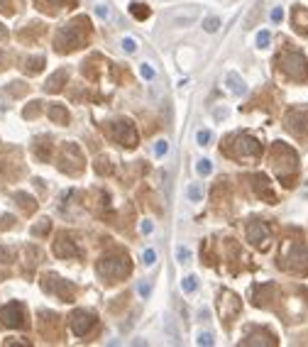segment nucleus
<instances>
[{"label":"nucleus","instance_id":"f704fd0d","mask_svg":"<svg viewBox=\"0 0 308 347\" xmlns=\"http://www.w3.org/2000/svg\"><path fill=\"white\" fill-rule=\"evenodd\" d=\"M140 74H142V79H147V81H152V79H154V71H152V66H149V64H142Z\"/></svg>","mask_w":308,"mask_h":347},{"label":"nucleus","instance_id":"473e14b6","mask_svg":"<svg viewBox=\"0 0 308 347\" xmlns=\"http://www.w3.org/2000/svg\"><path fill=\"white\" fill-rule=\"evenodd\" d=\"M269 39H272V34H269L267 29H264V32H259V34H257V47H267V44H269Z\"/></svg>","mask_w":308,"mask_h":347},{"label":"nucleus","instance_id":"6ab92c4d","mask_svg":"<svg viewBox=\"0 0 308 347\" xmlns=\"http://www.w3.org/2000/svg\"><path fill=\"white\" fill-rule=\"evenodd\" d=\"M294 25L301 34H308V10H304V7L294 10Z\"/></svg>","mask_w":308,"mask_h":347},{"label":"nucleus","instance_id":"de8ad7c7","mask_svg":"<svg viewBox=\"0 0 308 347\" xmlns=\"http://www.w3.org/2000/svg\"><path fill=\"white\" fill-rule=\"evenodd\" d=\"M5 37H7V32H5V29H2V25H0V39H5Z\"/></svg>","mask_w":308,"mask_h":347},{"label":"nucleus","instance_id":"9d476101","mask_svg":"<svg viewBox=\"0 0 308 347\" xmlns=\"http://www.w3.org/2000/svg\"><path fill=\"white\" fill-rule=\"evenodd\" d=\"M42 316L47 318V323L42 320L39 323V330H42V335L47 338V340H61V330H59V316H54V313H49V311H42Z\"/></svg>","mask_w":308,"mask_h":347},{"label":"nucleus","instance_id":"aec40b11","mask_svg":"<svg viewBox=\"0 0 308 347\" xmlns=\"http://www.w3.org/2000/svg\"><path fill=\"white\" fill-rule=\"evenodd\" d=\"M37 5H39V10H44L47 15H56L59 10H61V5L64 2H71V0H34Z\"/></svg>","mask_w":308,"mask_h":347},{"label":"nucleus","instance_id":"ea45409f","mask_svg":"<svg viewBox=\"0 0 308 347\" xmlns=\"http://www.w3.org/2000/svg\"><path fill=\"white\" fill-rule=\"evenodd\" d=\"M198 345H213V338L208 333H203V335H198Z\"/></svg>","mask_w":308,"mask_h":347},{"label":"nucleus","instance_id":"393cba45","mask_svg":"<svg viewBox=\"0 0 308 347\" xmlns=\"http://www.w3.org/2000/svg\"><path fill=\"white\" fill-rule=\"evenodd\" d=\"M15 201H20V205H22V210H25V213H32V210L37 208V201H34L32 196H27V193H17V196H15Z\"/></svg>","mask_w":308,"mask_h":347},{"label":"nucleus","instance_id":"9b49d317","mask_svg":"<svg viewBox=\"0 0 308 347\" xmlns=\"http://www.w3.org/2000/svg\"><path fill=\"white\" fill-rule=\"evenodd\" d=\"M220 298H223V301H220V318L227 323L232 316L240 313V298H237L235 293H230V291H223Z\"/></svg>","mask_w":308,"mask_h":347},{"label":"nucleus","instance_id":"2eb2a0df","mask_svg":"<svg viewBox=\"0 0 308 347\" xmlns=\"http://www.w3.org/2000/svg\"><path fill=\"white\" fill-rule=\"evenodd\" d=\"M225 86H227V90H232L235 95H245V93H247V86H245V81L240 79L237 71H227V76H225Z\"/></svg>","mask_w":308,"mask_h":347},{"label":"nucleus","instance_id":"37998d69","mask_svg":"<svg viewBox=\"0 0 308 347\" xmlns=\"http://www.w3.org/2000/svg\"><path fill=\"white\" fill-rule=\"evenodd\" d=\"M198 142H201V145H208V142H210V132H205V130L198 132Z\"/></svg>","mask_w":308,"mask_h":347},{"label":"nucleus","instance_id":"c756f323","mask_svg":"<svg viewBox=\"0 0 308 347\" xmlns=\"http://www.w3.org/2000/svg\"><path fill=\"white\" fill-rule=\"evenodd\" d=\"M181 286H184V291H186V293H194V291L198 289V279H196V276H186Z\"/></svg>","mask_w":308,"mask_h":347},{"label":"nucleus","instance_id":"f8f14e48","mask_svg":"<svg viewBox=\"0 0 308 347\" xmlns=\"http://www.w3.org/2000/svg\"><path fill=\"white\" fill-rule=\"evenodd\" d=\"M247 237L252 240L259 250H264L267 242H269V228H267L264 223H259V220H252V223L247 225Z\"/></svg>","mask_w":308,"mask_h":347},{"label":"nucleus","instance_id":"cd10ccee","mask_svg":"<svg viewBox=\"0 0 308 347\" xmlns=\"http://www.w3.org/2000/svg\"><path fill=\"white\" fill-rule=\"evenodd\" d=\"M49 230H52V223L44 218V220H39V225H34V228H32V235H37V237H44V235H47Z\"/></svg>","mask_w":308,"mask_h":347},{"label":"nucleus","instance_id":"dca6fc26","mask_svg":"<svg viewBox=\"0 0 308 347\" xmlns=\"http://www.w3.org/2000/svg\"><path fill=\"white\" fill-rule=\"evenodd\" d=\"M66 79H69V69H59L54 76L47 81L44 90H47V93H56V90H61V88H64V84H66Z\"/></svg>","mask_w":308,"mask_h":347},{"label":"nucleus","instance_id":"a878e982","mask_svg":"<svg viewBox=\"0 0 308 347\" xmlns=\"http://www.w3.org/2000/svg\"><path fill=\"white\" fill-rule=\"evenodd\" d=\"M203 29H205V32H210V34H213V32H218V29H220V17L208 15V17L203 20Z\"/></svg>","mask_w":308,"mask_h":347},{"label":"nucleus","instance_id":"bb28decb","mask_svg":"<svg viewBox=\"0 0 308 347\" xmlns=\"http://www.w3.org/2000/svg\"><path fill=\"white\" fill-rule=\"evenodd\" d=\"M44 69V59L37 57V59H29L27 66H25V74H39Z\"/></svg>","mask_w":308,"mask_h":347},{"label":"nucleus","instance_id":"f257e3e1","mask_svg":"<svg viewBox=\"0 0 308 347\" xmlns=\"http://www.w3.org/2000/svg\"><path fill=\"white\" fill-rule=\"evenodd\" d=\"M88 34H91V27H88V20L86 17H79L69 25L56 32V39H54V49L59 54H69L74 49H81L88 44Z\"/></svg>","mask_w":308,"mask_h":347},{"label":"nucleus","instance_id":"39448f33","mask_svg":"<svg viewBox=\"0 0 308 347\" xmlns=\"http://www.w3.org/2000/svg\"><path fill=\"white\" fill-rule=\"evenodd\" d=\"M279 66L284 69L286 76H291L294 81H306L308 79V69H306V59L299 52H284L279 57Z\"/></svg>","mask_w":308,"mask_h":347},{"label":"nucleus","instance_id":"4be33fe9","mask_svg":"<svg viewBox=\"0 0 308 347\" xmlns=\"http://www.w3.org/2000/svg\"><path fill=\"white\" fill-rule=\"evenodd\" d=\"M93 167H96V174H101V176H110V174L115 172V167L110 164V159H108V157H98Z\"/></svg>","mask_w":308,"mask_h":347},{"label":"nucleus","instance_id":"a211bd4d","mask_svg":"<svg viewBox=\"0 0 308 347\" xmlns=\"http://www.w3.org/2000/svg\"><path fill=\"white\" fill-rule=\"evenodd\" d=\"M227 201H230L227 186H225V183H218V186L213 188V203H215V208H218V210H223Z\"/></svg>","mask_w":308,"mask_h":347},{"label":"nucleus","instance_id":"ddd939ff","mask_svg":"<svg viewBox=\"0 0 308 347\" xmlns=\"http://www.w3.org/2000/svg\"><path fill=\"white\" fill-rule=\"evenodd\" d=\"M54 255L56 257H76V242H71V237L66 232H61L54 242Z\"/></svg>","mask_w":308,"mask_h":347},{"label":"nucleus","instance_id":"58836bf2","mask_svg":"<svg viewBox=\"0 0 308 347\" xmlns=\"http://www.w3.org/2000/svg\"><path fill=\"white\" fill-rule=\"evenodd\" d=\"M176 257H179V261L184 264V261L189 260V250H186V247H176Z\"/></svg>","mask_w":308,"mask_h":347},{"label":"nucleus","instance_id":"2f4dec72","mask_svg":"<svg viewBox=\"0 0 308 347\" xmlns=\"http://www.w3.org/2000/svg\"><path fill=\"white\" fill-rule=\"evenodd\" d=\"M122 49H125L127 54H132V52L137 49V42H135L132 37H125V39H122Z\"/></svg>","mask_w":308,"mask_h":347},{"label":"nucleus","instance_id":"0eeeda50","mask_svg":"<svg viewBox=\"0 0 308 347\" xmlns=\"http://www.w3.org/2000/svg\"><path fill=\"white\" fill-rule=\"evenodd\" d=\"M69 320H71V330H74L79 338H84V335H88V333L96 328L98 316L91 313V311H86V308H76V311L69 316Z\"/></svg>","mask_w":308,"mask_h":347},{"label":"nucleus","instance_id":"c03bdc74","mask_svg":"<svg viewBox=\"0 0 308 347\" xmlns=\"http://www.w3.org/2000/svg\"><path fill=\"white\" fill-rule=\"evenodd\" d=\"M281 17H284V12H281V7H277V10L272 12V20H274V22H279Z\"/></svg>","mask_w":308,"mask_h":347},{"label":"nucleus","instance_id":"b1692460","mask_svg":"<svg viewBox=\"0 0 308 347\" xmlns=\"http://www.w3.org/2000/svg\"><path fill=\"white\" fill-rule=\"evenodd\" d=\"M130 12H132V17H137V20H147V17H149V7H147L144 2H132V5H130Z\"/></svg>","mask_w":308,"mask_h":347},{"label":"nucleus","instance_id":"7c9ffc66","mask_svg":"<svg viewBox=\"0 0 308 347\" xmlns=\"http://www.w3.org/2000/svg\"><path fill=\"white\" fill-rule=\"evenodd\" d=\"M12 257H15V252H12L10 247H0V261H2V264H10Z\"/></svg>","mask_w":308,"mask_h":347},{"label":"nucleus","instance_id":"c85d7f7f","mask_svg":"<svg viewBox=\"0 0 308 347\" xmlns=\"http://www.w3.org/2000/svg\"><path fill=\"white\" fill-rule=\"evenodd\" d=\"M186 193H189V198H191V201H201V198H203V188H201L198 183H191Z\"/></svg>","mask_w":308,"mask_h":347},{"label":"nucleus","instance_id":"4468645a","mask_svg":"<svg viewBox=\"0 0 308 347\" xmlns=\"http://www.w3.org/2000/svg\"><path fill=\"white\" fill-rule=\"evenodd\" d=\"M52 152H54V145L49 137H42V140H34V157L39 162H49L52 159Z\"/></svg>","mask_w":308,"mask_h":347},{"label":"nucleus","instance_id":"6e6552de","mask_svg":"<svg viewBox=\"0 0 308 347\" xmlns=\"http://www.w3.org/2000/svg\"><path fill=\"white\" fill-rule=\"evenodd\" d=\"M110 137L117 140L122 147H137V130L130 120H117L110 127Z\"/></svg>","mask_w":308,"mask_h":347},{"label":"nucleus","instance_id":"72a5a7b5","mask_svg":"<svg viewBox=\"0 0 308 347\" xmlns=\"http://www.w3.org/2000/svg\"><path fill=\"white\" fill-rule=\"evenodd\" d=\"M39 105H42L39 100H37V103H29V108L25 110V117H34V115H39V110H42Z\"/></svg>","mask_w":308,"mask_h":347},{"label":"nucleus","instance_id":"a19ab883","mask_svg":"<svg viewBox=\"0 0 308 347\" xmlns=\"http://www.w3.org/2000/svg\"><path fill=\"white\" fill-rule=\"evenodd\" d=\"M167 142H164V140H159V142H157V157H164V154H167Z\"/></svg>","mask_w":308,"mask_h":347},{"label":"nucleus","instance_id":"e433bc0d","mask_svg":"<svg viewBox=\"0 0 308 347\" xmlns=\"http://www.w3.org/2000/svg\"><path fill=\"white\" fill-rule=\"evenodd\" d=\"M10 93H12V95H25V93H27V86H25V84H10Z\"/></svg>","mask_w":308,"mask_h":347},{"label":"nucleus","instance_id":"7ed1b4c3","mask_svg":"<svg viewBox=\"0 0 308 347\" xmlns=\"http://www.w3.org/2000/svg\"><path fill=\"white\" fill-rule=\"evenodd\" d=\"M96 271L103 276V279H125L127 274H130V257L125 255V252H112L108 257H103V260L96 264Z\"/></svg>","mask_w":308,"mask_h":347},{"label":"nucleus","instance_id":"49530a36","mask_svg":"<svg viewBox=\"0 0 308 347\" xmlns=\"http://www.w3.org/2000/svg\"><path fill=\"white\" fill-rule=\"evenodd\" d=\"M142 232H144V235H147V232H152V225H149V223H142Z\"/></svg>","mask_w":308,"mask_h":347},{"label":"nucleus","instance_id":"c9c22d12","mask_svg":"<svg viewBox=\"0 0 308 347\" xmlns=\"http://www.w3.org/2000/svg\"><path fill=\"white\" fill-rule=\"evenodd\" d=\"M198 174H201V176H208V174H210V162H208V159H201V162H198Z\"/></svg>","mask_w":308,"mask_h":347},{"label":"nucleus","instance_id":"4c0bfd02","mask_svg":"<svg viewBox=\"0 0 308 347\" xmlns=\"http://www.w3.org/2000/svg\"><path fill=\"white\" fill-rule=\"evenodd\" d=\"M154 261H157V252H154V250H144V264L152 266Z\"/></svg>","mask_w":308,"mask_h":347},{"label":"nucleus","instance_id":"5701e85b","mask_svg":"<svg viewBox=\"0 0 308 347\" xmlns=\"http://www.w3.org/2000/svg\"><path fill=\"white\" fill-rule=\"evenodd\" d=\"M274 345V335L269 333H262V335H250L247 340H242V345Z\"/></svg>","mask_w":308,"mask_h":347},{"label":"nucleus","instance_id":"20e7f679","mask_svg":"<svg viewBox=\"0 0 308 347\" xmlns=\"http://www.w3.org/2000/svg\"><path fill=\"white\" fill-rule=\"evenodd\" d=\"M56 167L61 172H66L69 176H79V174L84 172V154L76 149V145L66 142V145H61V149H59Z\"/></svg>","mask_w":308,"mask_h":347},{"label":"nucleus","instance_id":"f3484780","mask_svg":"<svg viewBox=\"0 0 308 347\" xmlns=\"http://www.w3.org/2000/svg\"><path fill=\"white\" fill-rule=\"evenodd\" d=\"M252 181H254V191H257V193H259L264 201H269V203L277 201V198H274V193L267 188V178H264V176H254Z\"/></svg>","mask_w":308,"mask_h":347},{"label":"nucleus","instance_id":"79ce46f5","mask_svg":"<svg viewBox=\"0 0 308 347\" xmlns=\"http://www.w3.org/2000/svg\"><path fill=\"white\" fill-rule=\"evenodd\" d=\"M137 291H140V296L147 298V296H149V284H147V281H140V284H137Z\"/></svg>","mask_w":308,"mask_h":347},{"label":"nucleus","instance_id":"a18cd8bd","mask_svg":"<svg viewBox=\"0 0 308 347\" xmlns=\"http://www.w3.org/2000/svg\"><path fill=\"white\" fill-rule=\"evenodd\" d=\"M96 12H98V15H101V17H108V10H105V7H103V5H98V7H96Z\"/></svg>","mask_w":308,"mask_h":347},{"label":"nucleus","instance_id":"f03ea898","mask_svg":"<svg viewBox=\"0 0 308 347\" xmlns=\"http://www.w3.org/2000/svg\"><path fill=\"white\" fill-rule=\"evenodd\" d=\"M225 154L235 157L240 162H247V159H257L262 154V147L250 135H235V137H225Z\"/></svg>","mask_w":308,"mask_h":347},{"label":"nucleus","instance_id":"1a4fd4ad","mask_svg":"<svg viewBox=\"0 0 308 347\" xmlns=\"http://www.w3.org/2000/svg\"><path fill=\"white\" fill-rule=\"evenodd\" d=\"M44 289H49L52 293H56L61 301H66V303H71L74 301V284H69V281H64V279H59V276H44Z\"/></svg>","mask_w":308,"mask_h":347},{"label":"nucleus","instance_id":"412c9836","mask_svg":"<svg viewBox=\"0 0 308 347\" xmlns=\"http://www.w3.org/2000/svg\"><path fill=\"white\" fill-rule=\"evenodd\" d=\"M49 117L54 120L56 125H69V110L64 105H52L49 108Z\"/></svg>","mask_w":308,"mask_h":347},{"label":"nucleus","instance_id":"423d86ee","mask_svg":"<svg viewBox=\"0 0 308 347\" xmlns=\"http://www.w3.org/2000/svg\"><path fill=\"white\" fill-rule=\"evenodd\" d=\"M0 325L5 328H27V311L22 303H7L0 308Z\"/></svg>","mask_w":308,"mask_h":347}]
</instances>
